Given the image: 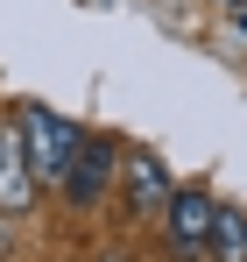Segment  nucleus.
Returning <instances> with one entry per match:
<instances>
[{
	"label": "nucleus",
	"instance_id": "20e7f679",
	"mask_svg": "<svg viewBox=\"0 0 247 262\" xmlns=\"http://www.w3.org/2000/svg\"><path fill=\"white\" fill-rule=\"evenodd\" d=\"M120 191H127V213L134 220H156L163 213V199L177 191V177L156 149H120Z\"/></svg>",
	"mask_w": 247,
	"mask_h": 262
},
{
	"label": "nucleus",
	"instance_id": "39448f33",
	"mask_svg": "<svg viewBox=\"0 0 247 262\" xmlns=\"http://www.w3.org/2000/svg\"><path fill=\"white\" fill-rule=\"evenodd\" d=\"M36 177H29V163H21V135H14V121H0V220H21L29 206H36Z\"/></svg>",
	"mask_w": 247,
	"mask_h": 262
},
{
	"label": "nucleus",
	"instance_id": "423d86ee",
	"mask_svg": "<svg viewBox=\"0 0 247 262\" xmlns=\"http://www.w3.org/2000/svg\"><path fill=\"white\" fill-rule=\"evenodd\" d=\"M205 255L212 262H247V213H240V206H219V213H212Z\"/></svg>",
	"mask_w": 247,
	"mask_h": 262
},
{
	"label": "nucleus",
	"instance_id": "0eeeda50",
	"mask_svg": "<svg viewBox=\"0 0 247 262\" xmlns=\"http://www.w3.org/2000/svg\"><path fill=\"white\" fill-rule=\"evenodd\" d=\"M240 36H247V14H240Z\"/></svg>",
	"mask_w": 247,
	"mask_h": 262
},
{
	"label": "nucleus",
	"instance_id": "7ed1b4c3",
	"mask_svg": "<svg viewBox=\"0 0 247 262\" xmlns=\"http://www.w3.org/2000/svg\"><path fill=\"white\" fill-rule=\"evenodd\" d=\"M212 213H219V199H212L205 184H177L163 199V234H169V248L177 255H205V227H212Z\"/></svg>",
	"mask_w": 247,
	"mask_h": 262
},
{
	"label": "nucleus",
	"instance_id": "f257e3e1",
	"mask_svg": "<svg viewBox=\"0 0 247 262\" xmlns=\"http://www.w3.org/2000/svg\"><path fill=\"white\" fill-rule=\"evenodd\" d=\"M14 135H21V163H29L36 184H64V170H71V156H78V142H85L78 121H64L50 106H21Z\"/></svg>",
	"mask_w": 247,
	"mask_h": 262
},
{
	"label": "nucleus",
	"instance_id": "f03ea898",
	"mask_svg": "<svg viewBox=\"0 0 247 262\" xmlns=\"http://www.w3.org/2000/svg\"><path fill=\"white\" fill-rule=\"evenodd\" d=\"M113 184H120V142L113 135H85L78 156H71V170H64V199L71 206H99Z\"/></svg>",
	"mask_w": 247,
	"mask_h": 262
}]
</instances>
